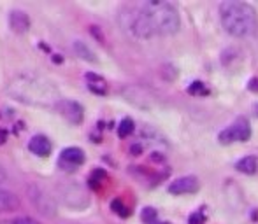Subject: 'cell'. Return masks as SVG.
Returning a JSON list of instances; mask_svg holds the SVG:
<instances>
[{"label":"cell","mask_w":258,"mask_h":224,"mask_svg":"<svg viewBox=\"0 0 258 224\" xmlns=\"http://www.w3.org/2000/svg\"><path fill=\"white\" fill-rule=\"evenodd\" d=\"M74 51H76V55H78L81 60H85V62H91V63L97 62V58H95V53L90 49V46H86V42L76 41L74 42Z\"/></svg>","instance_id":"cell-15"},{"label":"cell","mask_w":258,"mask_h":224,"mask_svg":"<svg viewBox=\"0 0 258 224\" xmlns=\"http://www.w3.org/2000/svg\"><path fill=\"white\" fill-rule=\"evenodd\" d=\"M198 188H200V184H198V179L195 175H184L176 179L174 182L169 184V193L171 195H191V193H197Z\"/></svg>","instance_id":"cell-9"},{"label":"cell","mask_w":258,"mask_h":224,"mask_svg":"<svg viewBox=\"0 0 258 224\" xmlns=\"http://www.w3.org/2000/svg\"><path fill=\"white\" fill-rule=\"evenodd\" d=\"M248 89L253 93H258V77H253L250 82H248Z\"/></svg>","instance_id":"cell-22"},{"label":"cell","mask_w":258,"mask_h":224,"mask_svg":"<svg viewBox=\"0 0 258 224\" xmlns=\"http://www.w3.org/2000/svg\"><path fill=\"white\" fill-rule=\"evenodd\" d=\"M19 207V198L14 193L0 188V212H11Z\"/></svg>","instance_id":"cell-13"},{"label":"cell","mask_w":258,"mask_h":224,"mask_svg":"<svg viewBox=\"0 0 258 224\" xmlns=\"http://www.w3.org/2000/svg\"><path fill=\"white\" fill-rule=\"evenodd\" d=\"M5 177H7V175H5V170H4V166L0 165V184L4 182V180H5Z\"/></svg>","instance_id":"cell-24"},{"label":"cell","mask_w":258,"mask_h":224,"mask_svg":"<svg viewBox=\"0 0 258 224\" xmlns=\"http://www.w3.org/2000/svg\"><path fill=\"white\" fill-rule=\"evenodd\" d=\"M206 223V214H204V209H198L197 212H193L190 217H188V224H204Z\"/></svg>","instance_id":"cell-20"},{"label":"cell","mask_w":258,"mask_h":224,"mask_svg":"<svg viewBox=\"0 0 258 224\" xmlns=\"http://www.w3.org/2000/svg\"><path fill=\"white\" fill-rule=\"evenodd\" d=\"M5 139H7V132H4V130H0V144H4Z\"/></svg>","instance_id":"cell-25"},{"label":"cell","mask_w":258,"mask_h":224,"mask_svg":"<svg viewBox=\"0 0 258 224\" xmlns=\"http://www.w3.org/2000/svg\"><path fill=\"white\" fill-rule=\"evenodd\" d=\"M134 132H135L134 119H130V118L121 119V123L118 125V137H120V139H127V137H130Z\"/></svg>","instance_id":"cell-16"},{"label":"cell","mask_w":258,"mask_h":224,"mask_svg":"<svg viewBox=\"0 0 258 224\" xmlns=\"http://www.w3.org/2000/svg\"><path fill=\"white\" fill-rule=\"evenodd\" d=\"M7 95L32 107H55L60 100V91L49 79L32 72L14 75L7 84Z\"/></svg>","instance_id":"cell-2"},{"label":"cell","mask_w":258,"mask_h":224,"mask_svg":"<svg viewBox=\"0 0 258 224\" xmlns=\"http://www.w3.org/2000/svg\"><path fill=\"white\" fill-rule=\"evenodd\" d=\"M220 19L228 35L243 39L257 32L258 18L253 5L241 0H225L220 4Z\"/></svg>","instance_id":"cell-3"},{"label":"cell","mask_w":258,"mask_h":224,"mask_svg":"<svg viewBox=\"0 0 258 224\" xmlns=\"http://www.w3.org/2000/svg\"><path fill=\"white\" fill-rule=\"evenodd\" d=\"M62 202L71 209H83L88 205V195L85 193V189L78 184H69L67 188L62 189Z\"/></svg>","instance_id":"cell-8"},{"label":"cell","mask_w":258,"mask_h":224,"mask_svg":"<svg viewBox=\"0 0 258 224\" xmlns=\"http://www.w3.org/2000/svg\"><path fill=\"white\" fill-rule=\"evenodd\" d=\"M141 219L144 224H153L155 221L158 219V212L157 209H153V207H144L141 212Z\"/></svg>","instance_id":"cell-18"},{"label":"cell","mask_w":258,"mask_h":224,"mask_svg":"<svg viewBox=\"0 0 258 224\" xmlns=\"http://www.w3.org/2000/svg\"><path fill=\"white\" fill-rule=\"evenodd\" d=\"M186 91L190 93V95H193V96H206V95H209V89H207V86L204 84L202 81H193L186 88Z\"/></svg>","instance_id":"cell-17"},{"label":"cell","mask_w":258,"mask_h":224,"mask_svg":"<svg viewBox=\"0 0 258 224\" xmlns=\"http://www.w3.org/2000/svg\"><path fill=\"white\" fill-rule=\"evenodd\" d=\"M142 149H144V146H142V144H139V142L134 144V146L130 147V151H132V154H134V156H139V154H141Z\"/></svg>","instance_id":"cell-23"},{"label":"cell","mask_w":258,"mask_h":224,"mask_svg":"<svg viewBox=\"0 0 258 224\" xmlns=\"http://www.w3.org/2000/svg\"><path fill=\"white\" fill-rule=\"evenodd\" d=\"M111 209L114 210V212L118 214V216H121V217H127L128 214V210H127V207L123 205V202H121V200H114V202L111 203Z\"/></svg>","instance_id":"cell-21"},{"label":"cell","mask_w":258,"mask_h":224,"mask_svg":"<svg viewBox=\"0 0 258 224\" xmlns=\"http://www.w3.org/2000/svg\"><path fill=\"white\" fill-rule=\"evenodd\" d=\"M26 193H28V200L32 202V205L46 217H55L56 212H58V207H56V202L48 191H46L42 186L39 184H30L26 188Z\"/></svg>","instance_id":"cell-4"},{"label":"cell","mask_w":258,"mask_h":224,"mask_svg":"<svg viewBox=\"0 0 258 224\" xmlns=\"http://www.w3.org/2000/svg\"><path fill=\"white\" fill-rule=\"evenodd\" d=\"M86 79V86L90 89L93 95H98V96H105L107 95V81H105L102 75L95 72H88L85 75Z\"/></svg>","instance_id":"cell-12"},{"label":"cell","mask_w":258,"mask_h":224,"mask_svg":"<svg viewBox=\"0 0 258 224\" xmlns=\"http://www.w3.org/2000/svg\"><path fill=\"white\" fill-rule=\"evenodd\" d=\"M179 12L171 2L150 0L127 14V28L137 39L172 35L179 30Z\"/></svg>","instance_id":"cell-1"},{"label":"cell","mask_w":258,"mask_h":224,"mask_svg":"<svg viewBox=\"0 0 258 224\" xmlns=\"http://www.w3.org/2000/svg\"><path fill=\"white\" fill-rule=\"evenodd\" d=\"M86 156L81 147H65L58 156V168L64 172H76L85 163Z\"/></svg>","instance_id":"cell-7"},{"label":"cell","mask_w":258,"mask_h":224,"mask_svg":"<svg viewBox=\"0 0 258 224\" xmlns=\"http://www.w3.org/2000/svg\"><path fill=\"white\" fill-rule=\"evenodd\" d=\"M0 224H39V221L32 219V217H12V219H5Z\"/></svg>","instance_id":"cell-19"},{"label":"cell","mask_w":258,"mask_h":224,"mask_svg":"<svg viewBox=\"0 0 258 224\" xmlns=\"http://www.w3.org/2000/svg\"><path fill=\"white\" fill-rule=\"evenodd\" d=\"M250 137H251V126L248 123V119L237 118L232 125L227 126L223 132H220L218 140L221 144H225V146H228V144L232 142H246V140H250Z\"/></svg>","instance_id":"cell-5"},{"label":"cell","mask_w":258,"mask_h":224,"mask_svg":"<svg viewBox=\"0 0 258 224\" xmlns=\"http://www.w3.org/2000/svg\"><path fill=\"white\" fill-rule=\"evenodd\" d=\"M236 170L244 175H253L258 170V158L257 156H244L236 163Z\"/></svg>","instance_id":"cell-14"},{"label":"cell","mask_w":258,"mask_h":224,"mask_svg":"<svg viewBox=\"0 0 258 224\" xmlns=\"http://www.w3.org/2000/svg\"><path fill=\"white\" fill-rule=\"evenodd\" d=\"M55 109L58 110V114L64 119H67L71 125H81L85 119V109L79 102L69 98H60L56 102Z\"/></svg>","instance_id":"cell-6"},{"label":"cell","mask_w":258,"mask_h":224,"mask_svg":"<svg viewBox=\"0 0 258 224\" xmlns=\"http://www.w3.org/2000/svg\"><path fill=\"white\" fill-rule=\"evenodd\" d=\"M9 26L14 33H25L30 28V18L25 11L14 9V11L9 12Z\"/></svg>","instance_id":"cell-11"},{"label":"cell","mask_w":258,"mask_h":224,"mask_svg":"<svg viewBox=\"0 0 258 224\" xmlns=\"http://www.w3.org/2000/svg\"><path fill=\"white\" fill-rule=\"evenodd\" d=\"M28 151L32 154H35L37 158H48L53 151L51 140L48 139L46 135H34L30 140H28Z\"/></svg>","instance_id":"cell-10"},{"label":"cell","mask_w":258,"mask_h":224,"mask_svg":"<svg viewBox=\"0 0 258 224\" xmlns=\"http://www.w3.org/2000/svg\"><path fill=\"white\" fill-rule=\"evenodd\" d=\"M153 224H171V223H169V221H160V219H157Z\"/></svg>","instance_id":"cell-26"}]
</instances>
